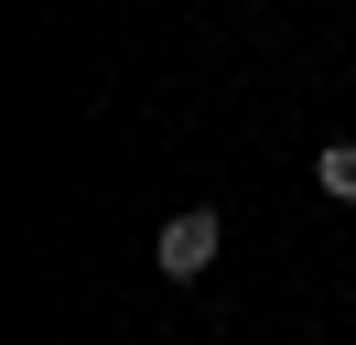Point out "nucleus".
<instances>
[{
  "mask_svg": "<svg viewBox=\"0 0 356 345\" xmlns=\"http://www.w3.org/2000/svg\"><path fill=\"white\" fill-rule=\"evenodd\" d=\"M313 184H324L334 205H356V141H324V162H313Z\"/></svg>",
  "mask_w": 356,
  "mask_h": 345,
  "instance_id": "f03ea898",
  "label": "nucleus"
},
{
  "mask_svg": "<svg viewBox=\"0 0 356 345\" xmlns=\"http://www.w3.org/2000/svg\"><path fill=\"white\" fill-rule=\"evenodd\" d=\"M216 248H227V227H216V205H184L173 227L152 237V270H162V280H205V270H216Z\"/></svg>",
  "mask_w": 356,
  "mask_h": 345,
  "instance_id": "f257e3e1",
  "label": "nucleus"
}]
</instances>
